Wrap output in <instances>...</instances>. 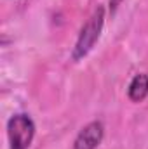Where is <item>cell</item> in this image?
<instances>
[{"label": "cell", "mask_w": 148, "mask_h": 149, "mask_svg": "<svg viewBox=\"0 0 148 149\" xmlns=\"http://www.w3.org/2000/svg\"><path fill=\"white\" fill-rule=\"evenodd\" d=\"M103 26H105V7L98 5L92 10V14L89 16V19L84 23V26L80 28V33L77 37V42L73 45V50H72V59L75 63L82 61L94 49L96 42L101 37Z\"/></svg>", "instance_id": "1"}, {"label": "cell", "mask_w": 148, "mask_h": 149, "mask_svg": "<svg viewBox=\"0 0 148 149\" xmlns=\"http://www.w3.org/2000/svg\"><path fill=\"white\" fill-rule=\"evenodd\" d=\"M35 121L26 113H16L7 120L9 149H30L35 139Z\"/></svg>", "instance_id": "2"}, {"label": "cell", "mask_w": 148, "mask_h": 149, "mask_svg": "<svg viewBox=\"0 0 148 149\" xmlns=\"http://www.w3.org/2000/svg\"><path fill=\"white\" fill-rule=\"evenodd\" d=\"M105 139V125L99 120L89 121L80 128L73 141V149H98Z\"/></svg>", "instance_id": "3"}, {"label": "cell", "mask_w": 148, "mask_h": 149, "mask_svg": "<svg viewBox=\"0 0 148 149\" xmlns=\"http://www.w3.org/2000/svg\"><path fill=\"white\" fill-rule=\"evenodd\" d=\"M127 97L131 102H143L148 97V73H138L132 76L127 87Z\"/></svg>", "instance_id": "4"}, {"label": "cell", "mask_w": 148, "mask_h": 149, "mask_svg": "<svg viewBox=\"0 0 148 149\" xmlns=\"http://www.w3.org/2000/svg\"><path fill=\"white\" fill-rule=\"evenodd\" d=\"M120 2H122V0H110V10H111V12H115V10H117V7L120 5Z\"/></svg>", "instance_id": "5"}]
</instances>
